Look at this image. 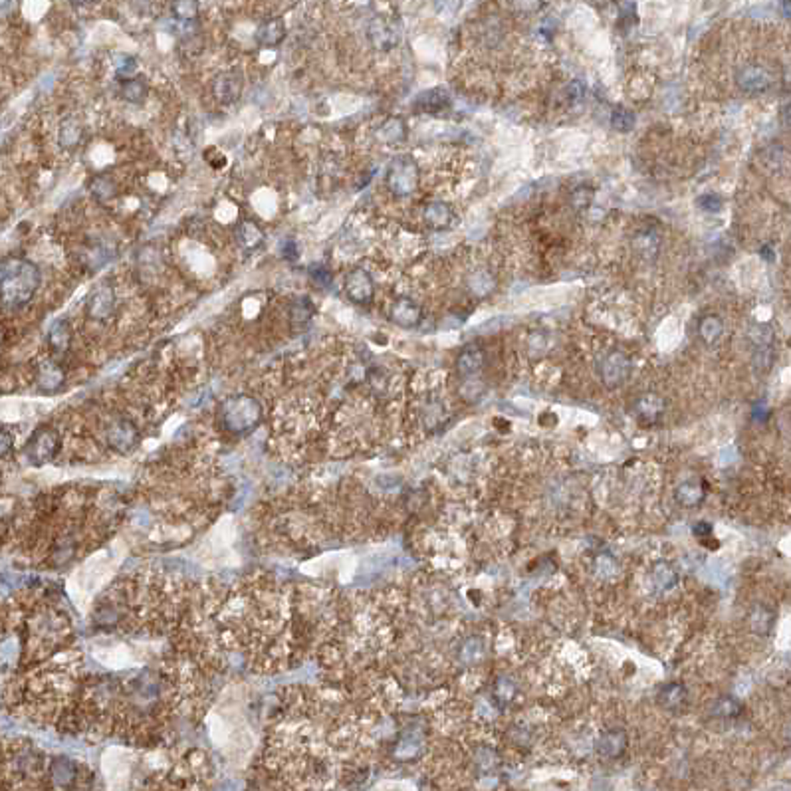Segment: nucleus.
I'll return each mask as SVG.
<instances>
[{
    "mask_svg": "<svg viewBox=\"0 0 791 791\" xmlns=\"http://www.w3.org/2000/svg\"><path fill=\"white\" fill-rule=\"evenodd\" d=\"M42 282L40 268L22 256H4L0 264V298L2 308L18 311L34 298Z\"/></svg>",
    "mask_w": 791,
    "mask_h": 791,
    "instance_id": "1",
    "label": "nucleus"
},
{
    "mask_svg": "<svg viewBox=\"0 0 791 791\" xmlns=\"http://www.w3.org/2000/svg\"><path fill=\"white\" fill-rule=\"evenodd\" d=\"M262 407L252 395H231L221 405V425L232 435H246L258 427Z\"/></svg>",
    "mask_w": 791,
    "mask_h": 791,
    "instance_id": "2",
    "label": "nucleus"
},
{
    "mask_svg": "<svg viewBox=\"0 0 791 791\" xmlns=\"http://www.w3.org/2000/svg\"><path fill=\"white\" fill-rule=\"evenodd\" d=\"M367 40L379 52H391L403 40V22L393 12L375 14L367 24Z\"/></svg>",
    "mask_w": 791,
    "mask_h": 791,
    "instance_id": "3",
    "label": "nucleus"
},
{
    "mask_svg": "<svg viewBox=\"0 0 791 791\" xmlns=\"http://www.w3.org/2000/svg\"><path fill=\"white\" fill-rule=\"evenodd\" d=\"M418 181H420L418 165L410 155H400L393 159L385 173V185L399 198L413 195L418 188Z\"/></svg>",
    "mask_w": 791,
    "mask_h": 791,
    "instance_id": "4",
    "label": "nucleus"
},
{
    "mask_svg": "<svg viewBox=\"0 0 791 791\" xmlns=\"http://www.w3.org/2000/svg\"><path fill=\"white\" fill-rule=\"evenodd\" d=\"M62 446V436L52 427H38L26 445V456L32 464L50 463Z\"/></svg>",
    "mask_w": 791,
    "mask_h": 791,
    "instance_id": "5",
    "label": "nucleus"
},
{
    "mask_svg": "<svg viewBox=\"0 0 791 791\" xmlns=\"http://www.w3.org/2000/svg\"><path fill=\"white\" fill-rule=\"evenodd\" d=\"M242 89H244V76L241 70H224L216 74L211 81V94L223 106L236 104L241 99Z\"/></svg>",
    "mask_w": 791,
    "mask_h": 791,
    "instance_id": "6",
    "label": "nucleus"
},
{
    "mask_svg": "<svg viewBox=\"0 0 791 791\" xmlns=\"http://www.w3.org/2000/svg\"><path fill=\"white\" fill-rule=\"evenodd\" d=\"M343 292H346L347 300H349L351 303L367 306V303L373 302V298H375L373 278H371V274H369L365 268H353V270L346 276Z\"/></svg>",
    "mask_w": 791,
    "mask_h": 791,
    "instance_id": "7",
    "label": "nucleus"
},
{
    "mask_svg": "<svg viewBox=\"0 0 791 791\" xmlns=\"http://www.w3.org/2000/svg\"><path fill=\"white\" fill-rule=\"evenodd\" d=\"M106 438H107V445L111 446L116 453L125 454V453H131L135 446L139 445L141 435H139V428L135 427L133 420L121 417V418H117V420H114V423L107 427Z\"/></svg>",
    "mask_w": 791,
    "mask_h": 791,
    "instance_id": "8",
    "label": "nucleus"
},
{
    "mask_svg": "<svg viewBox=\"0 0 791 791\" xmlns=\"http://www.w3.org/2000/svg\"><path fill=\"white\" fill-rule=\"evenodd\" d=\"M86 313L94 321H107L116 313V293L114 288L107 284H99L89 293L86 302Z\"/></svg>",
    "mask_w": 791,
    "mask_h": 791,
    "instance_id": "9",
    "label": "nucleus"
},
{
    "mask_svg": "<svg viewBox=\"0 0 791 791\" xmlns=\"http://www.w3.org/2000/svg\"><path fill=\"white\" fill-rule=\"evenodd\" d=\"M34 381L38 391L44 393V395H54V393L62 389L64 381H66V371L58 361L42 359L34 367Z\"/></svg>",
    "mask_w": 791,
    "mask_h": 791,
    "instance_id": "10",
    "label": "nucleus"
},
{
    "mask_svg": "<svg viewBox=\"0 0 791 791\" xmlns=\"http://www.w3.org/2000/svg\"><path fill=\"white\" fill-rule=\"evenodd\" d=\"M631 375V361L621 351H613L605 357L601 363V379L607 387H619Z\"/></svg>",
    "mask_w": 791,
    "mask_h": 791,
    "instance_id": "11",
    "label": "nucleus"
},
{
    "mask_svg": "<svg viewBox=\"0 0 791 791\" xmlns=\"http://www.w3.org/2000/svg\"><path fill=\"white\" fill-rule=\"evenodd\" d=\"M391 321L395 326H399L403 329H413L417 328L418 323L423 321V310L415 300L410 298H397L391 306Z\"/></svg>",
    "mask_w": 791,
    "mask_h": 791,
    "instance_id": "12",
    "label": "nucleus"
},
{
    "mask_svg": "<svg viewBox=\"0 0 791 791\" xmlns=\"http://www.w3.org/2000/svg\"><path fill=\"white\" fill-rule=\"evenodd\" d=\"M290 329L292 333H303L306 328L310 326L313 316H316V303L311 302L308 296H298L293 298L292 303H290Z\"/></svg>",
    "mask_w": 791,
    "mask_h": 791,
    "instance_id": "13",
    "label": "nucleus"
},
{
    "mask_svg": "<svg viewBox=\"0 0 791 791\" xmlns=\"http://www.w3.org/2000/svg\"><path fill=\"white\" fill-rule=\"evenodd\" d=\"M286 38V22L284 18L274 16L264 20L256 32H254V40L256 44L262 46V48H278V46L284 42Z\"/></svg>",
    "mask_w": 791,
    "mask_h": 791,
    "instance_id": "14",
    "label": "nucleus"
},
{
    "mask_svg": "<svg viewBox=\"0 0 791 791\" xmlns=\"http://www.w3.org/2000/svg\"><path fill=\"white\" fill-rule=\"evenodd\" d=\"M71 339H74V328H71V323L66 318L54 321L52 328L48 331V336H46L48 347H50V351L56 353V356H66L68 353V349L71 346Z\"/></svg>",
    "mask_w": 791,
    "mask_h": 791,
    "instance_id": "15",
    "label": "nucleus"
},
{
    "mask_svg": "<svg viewBox=\"0 0 791 791\" xmlns=\"http://www.w3.org/2000/svg\"><path fill=\"white\" fill-rule=\"evenodd\" d=\"M448 106H450V96L445 88L425 89L413 101V107L417 111H423V114H438Z\"/></svg>",
    "mask_w": 791,
    "mask_h": 791,
    "instance_id": "16",
    "label": "nucleus"
},
{
    "mask_svg": "<svg viewBox=\"0 0 791 791\" xmlns=\"http://www.w3.org/2000/svg\"><path fill=\"white\" fill-rule=\"evenodd\" d=\"M738 86L747 94H760L770 88V74L760 66H746L738 71Z\"/></svg>",
    "mask_w": 791,
    "mask_h": 791,
    "instance_id": "17",
    "label": "nucleus"
},
{
    "mask_svg": "<svg viewBox=\"0 0 791 791\" xmlns=\"http://www.w3.org/2000/svg\"><path fill=\"white\" fill-rule=\"evenodd\" d=\"M377 139L381 143H387V145H397V143H405L407 137H409V127L405 124V119L399 116L387 117L379 129H377Z\"/></svg>",
    "mask_w": 791,
    "mask_h": 791,
    "instance_id": "18",
    "label": "nucleus"
},
{
    "mask_svg": "<svg viewBox=\"0 0 791 791\" xmlns=\"http://www.w3.org/2000/svg\"><path fill=\"white\" fill-rule=\"evenodd\" d=\"M423 218H425L428 228H433V231H446L453 224L454 214L446 203H443V201H433V203H428L425 206Z\"/></svg>",
    "mask_w": 791,
    "mask_h": 791,
    "instance_id": "19",
    "label": "nucleus"
},
{
    "mask_svg": "<svg viewBox=\"0 0 791 791\" xmlns=\"http://www.w3.org/2000/svg\"><path fill=\"white\" fill-rule=\"evenodd\" d=\"M78 780V770H76V764L66 760V757H58L54 760V764L50 765V782L52 785H56L58 790H68Z\"/></svg>",
    "mask_w": 791,
    "mask_h": 791,
    "instance_id": "20",
    "label": "nucleus"
},
{
    "mask_svg": "<svg viewBox=\"0 0 791 791\" xmlns=\"http://www.w3.org/2000/svg\"><path fill=\"white\" fill-rule=\"evenodd\" d=\"M81 137H84V125L76 116L64 117L60 121V129H58V141H60V147L64 149H76L81 143Z\"/></svg>",
    "mask_w": 791,
    "mask_h": 791,
    "instance_id": "21",
    "label": "nucleus"
},
{
    "mask_svg": "<svg viewBox=\"0 0 791 791\" xmlns=\"http://www.w3.org/2000/svg\"><path fill=\"white\" fill-rule=\"evenodd\" d=\"M234 236L244 250H256L264 242V231L254 221H241L234 228Z\"/></svg>",
    "mask_w": 791,
    "mask_h": 791,
    "instance_id": "22",
    "label": "nucleus"
},
{
    "mask_svg": "<svg viewBox=\"0 0 791 791\" xmlns=\"http://www.w3.org/2000/svg\"><path fill=\"white\" fill-rule=\"evenodd\" d=\"M147 94H149V86H147V81L143 80V76H135L131 80H124L121 86H119V96L127 104L141 106L143 101L147 99Z\"/></svg>",
    "mask_w": 791,
    "mask_h": 791,
    "instance_id": "23",
    "label": "nucleus"
},
{
    "mask_svg": "<svg viewBox=\"0 0 791 791\" xmlns=\"http://www.w3.org/2000/svg\"><path fill=\"white\" fill-rule=\"evenodd\" d=\"M665 413V400L657 395H645L637 403V417L643 423H657Z\"/></svg>",
    "mask_w": 791,
    "mask_h": 791,
    "instance_id": "24",
    "label": "nucleus"
},
{
    "mask_svg": "<svg viewBox=\"0 0 791 791\" xmlns=\"http://www.w3.org/2000/svg\"><path fill=\"white\" fill-rule=\"evenodd\" d=\"M482 365H484V353L478 347H468L456 359V371L463 377H470L480 371Z\"/></svg>",
    "mask_w": 791,
    "mask_h": 791,
    "instance_id": "25",
    "label": "nucleus"
},
{
    "mask_svg": "<svg viewBox=\"0 0 791 791\" xmlns=\"http://www.w3.org/2000/svg\"><path fill=\"white\" fill-rule=\"evenodd\" d=\"M89 193L94 198H98L99 203H106L117 196V183L107 175H96L89 181Z\"/></svg>",
    "mask_w": 791,
    "mask_h": 791,
    "instance_id": "26",
    "label": "nucleus"
},
{
    "mask_svg": "<svg viewBox=\"0 0 791 791\" xmlns=\"http://www.w3.org/2000/svg\"><path fill=\"white\" fill-rule=\"evenodd\" d=\"M625 746H627V738H625V734H623L621 730H611V732H607L603 738L599 740V752L605 757L621 756L623 752H625Z\"/></svg>",
    "mask_w": 791,
    "mask_h": 791,
    "instance_id": "27",
    "label": "nucleus"
},
{
    "mask_svg": "<svg viewBox=\"0 0 791 791\" xmlns=\"http://www.w3.org/2000/svg\"><path fill=\"white\" fill-rule=\"evenodd\" d=\"M658 700L660 704L668 708V710H676L680 708L686 700V688L678 682H672V685H667L660 692H658Z\"/></svg>",
    "mask_w": 791,
    "mask_h": 791,
    "instance_id": "28",
    "label": "nucleus"
},
{
    "mask_svg": "<svg viewBox=\"0 0 791 791\" xmlns=\"http://www.w3.org/2000/svg\"><path fill=\"white\" fill-rule=\"evenodd\" d=\"M722 331H724V326H722L720 318H716V316H706L698 323V333H700L704 343H708V346L716 343L722 338Z\"/></svg>",
    "mask_w": 791,
    "mask_h": 791,
    "instance_id": "29",
    "label": "nucleus"
},
{
    "mask_svg": "<svg viewBox=\"0 0 791 791\" xmlns=\"http://www.w3.org/2000/svg\"><path fill=\"white\" fill-rule=\"evenodd\" d=\"M774 613L767 609V607H756L752 615H750V623H752V629L757 633V635H770L772 627H774Z\"/></svg>",
    "mask_w": 791,
    "mask_h": 791,
    "instance_id": "30",
    "label": "nucleus"
},
{
    "mask_svg": "<svg viewBox=\"0 0 791 791\" xmlns=\"http://www.w3.org/2000/svg\"><path fill=\"white\" fill-rule=\"evenodd\" d=\"M468 288L472 290V293L476 298H486L494 290V278L488 274V272H476L472 274V278L468 280Z\"/></svg>",
    "mask_w": 791,
    "mask_h": 791,
    "instance_id": "31",
    "label": "nucleus"
},
{
    "mask_svg": "<svg viewBox=\"0 0 791 791\" xmlns=\"http://www.w3.org/2000/svg\"><path fill=\"white\" fill-rule=\"evenodd\" d=\"M702 488H700V484H696V482H685L680 488H678V492H676V498H678V502L682 504V506H696L700 500H702Z\"/></svg>",
    "mask_w": 791,
    "mask_h": 791,
    "instance_id": "32",
    "label": "nucleus"
},
{
    "mask_svg": "<svg viewBox=\"0 0 791 791\" xmlns=\"http://www.w3.org/2000/svg\"><path fill=\"white\" fill-rule=\"evenodd\" d=\"M653 579H655V583H657L660 589H672V587L676 585V581H678L676 571L672 569V565H668V563H657V565H655Z\"/></svg>",
    "mask_w": 791,
    "mask_h": 791,
    "instance_id": "33",
    "label": "nucleus"
},
{
    "mask_svg": "<svg viewBox=\"0 0 791 791\" xmlns=\"http://www.w3.org/2000/svg\"><path fill=\"white\" fill-rule=\"evenodd\" d=\"M635 121H637L635 114H633V111H629V109H625V107H619V109H615L613 116H611V125H613L617 131H621V133H627V131H631L633 127H635Z\"/></svg>",
    "mask_w": 791,
    "mask_h": 791,
    "instance_id": "34",
    "label": "nucleus"
},
{
    "mask_svg": "<svg viewBox=\"0 0 791 791\" xmlns=\"http://www.w3.org/2000/svg\"><path fill=\"white\" fill-rule=\"evenodd\" d=\"M171 10H173V14H175L178 20H183V22H191V20H195L196 14H198V4H196V2H175V4L171 6Z\"/></svg>",
    "mask_w": 791,
    "mask_h": 791,
    "instance_id": "35",
    "label": "nucleus"
},
{
    "mask_svg": "<svg viewBox=\"0 0 791 791\" xmlns=\"http://www.w3.org/2000/svg\"><path fill=\"white\" fill-rule=\"evenodd\" d=\"M443 418H445V407L440 403H430L423 413V420L428 428L438 427L443 423Z\"/></svg>",
    "mask_w": 791,
    "mask_h": 791,
    "instance_id": "36",
    "label": "nucleus"
},
{
    "mask_svg": "<svg viewBox=\"0 0 791 791\" xmlns=\"http://www.w3.org/2000/svg\"><path fill=\"white\" fill-rule=\"evenodd\" d=\"M637 248L643 252V254H655L658 250V238L657 234L653 231L643 232V236H637Z\"/></svg>",
    "mask_w": 791,
    "mask_h": 791,
    "instance_id": "37",
    "label": "nucleus"
},
{
    "mask_svg": "<svg viewBox=\"0 0 791 791\" xmlns=\"http://www.w3.org/2000/svg\"><path fill=\"white\" fill-rule=\"evenodd\" d=\"M135 71H137V62L131 56H121V62H117V78L124 80H131L135 78Z\"/></svg>",
    "mask_w": 791,
    "mask_h": 791,
    "instance_id": "38",
    "label": "nucleus"
},
{
    "mask_svg": "<svg viewBox=\"0 0 791 791\" xmlns=\"http://www.w3.org/2000/svg\"><path fill=\"white\" fill-rule=\"evenodd\" d=\"M310 278H311V282H316V284L320 286V288H326V286L331 284V280H333V276H331V272H329L328 268L326 266H310Z\"/></svg>",
    "mask_w": 791,
    "mask_h": 791,
    "instance_id": "39",
    "label": "nucleus"
},
{
    "mask_svg": "<svg viewBox=\"0 0 791 791\" xmlns=\"http://www.w3.org/2000/svg\"><path fill=\"white\" fill-rule=\"evenodd\" d=\"M298 256H300L298 242L293 241V238H288L284 242V248H282V258L288 260V262H293V260H298Z\"/></svg>",
    "mask_w": 791,
    "mask_h": 791,
    "instance_id": "40",
    "label": "nucleus"
},
{
    "mask_svg": "<svg viewBox=\"0 0 791 791\" xmlns=\"http://www.w3.org/2000/svg\"><path fill=\"white\" fill-rule=\"evenodd\" d=\"M565 91H568V98H569V101H571V104L579 101V99L583 98V94H585V89H583V84H581V81H578V80L571 81Z\"/></svg>",
    "mask_w": 791,
    "mask_h": 791,
    "instance_id": "41",
    "label": "nucleus"
},
{
    "mask_svg": "<svg viewBox=\"0 0 791 791\" xmlns=\"http://www.w3.org/2000/svg\"><path fill=\"white\" fill-rule=\"evenodd\" d=\"M720 196H716V195H704L698 198V205L702 206V208H706V211H720Z\"/></svg>",
    "mask_w": 791,
    "mask_h": 791,
    "instance_id": "42",
    "label": "nucleus"
},
{
    "mask_svg": "<svg viewBox=\"0 0 791 791\" xmlns=\"http://www.w3.org/2000/svg\"><path fill=\"white\" fill-rule=\"evenodd\" d=\"M545 343H548V341H545V336H542L540 331L532 333L530 339H528V347H530V349H540V351H543V349H545Z\"/></svg>",
    "mask_w": 791,
    "mask_h": 791,
    "instance_id": "43",
    "label": "nucleus"
},
{
    "mask_svg": "<svg viewBox=\"0 0 791 791\" xmlns=\"http://www.w3.org/2000/svg\"><path fill=\"white\" fill-rule=\"evenodd\" d=\"M14 445V436L10 435L6 428H2V456H6L10 450V446Z\"/></svg>",
    "mask_w": 791,
    "mask_h": 791,
    "instance_id": "44",
    "label": "nucleus"
},
{
    "mask_svg": "<svg viewBox=\"0 0 791 791\" xmlns=\"http://www.w3.org/2000/svg\"><path fill=\"white\" fill-rule=\"evenodd\" d=\"M694 533H696L698 538H704V535H710V533H712V525H710V524H706V522H698V524H696V528H694Z\"/></svg>",
    "mask_w": 791,
    "mask_h": 791,
    "instance_id": "45",
    "label": "nucleus"
},
{
    "mask_svg": "<svg viewBox=\"0 0 791 791\" xmlns=\"http://www.w3.org/2000/svg\"><path fill=\"white\" fill-rule=\"evenodd\" d=\"M790 734H791V732H790Z\"/></svg>",
    "mask_w": 791,
    "mask_h": 791,
    "instance_id": "46",
    "label": "nucleus"
}]
</instances>
